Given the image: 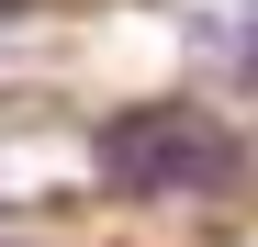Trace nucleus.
Instances as JSON below:
<instances>
[{
    "instance_id": "1",
    "label": "nucleus",
    "mask_w": 258,
    "mask_h": 247,
    "mask_svg": "<svg viewBox=\"0 0 258 247\" xmlns=\"http://www.w3.org/2000/svg\"><path fill=\"white\" fill-rule=\"evenodd\" d=\"M101 157H112V180H135V191H202V180H236V146L202 135L191 112H123L112 135H101Z\"/></svg>"
},
{
    "instance_id": "2",
    "label": "nucleus",
    "mask_w": 258,
    "mask_h": 247,
    "mask_svg": "<svg viewBox=\"0 0 258 247\" xmlns=\"http://www.w3.org/2000/svg\"><path fill=\"white\" fill-rule=\"evenodd\" d=\"M213 56H225L236 79H258V0H236V12H213Z\"/></svg>"
}]
</instances>
